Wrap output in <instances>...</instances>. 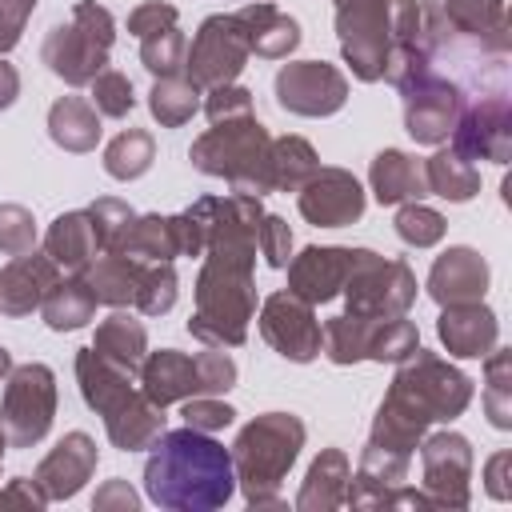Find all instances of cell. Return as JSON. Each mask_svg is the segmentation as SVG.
Segmentation results:
<instances>
[{
  "label": "cell",
  "mask_w": 512,
  "mask_h": 512,
  "mask_svg": "<svg viewBox=\"0 0 512 512\" xmlns=\"http://www.w3.org/2000/svg\"><path fill=\"white\" fill-rule=\"evenodd\" d=\"M144 492L168 512H212L224 508L236 492L232 452L212 440V432L176 428L152 440L144 460Z\"/></svg>",
  "instance_id": "cell-1"
},
{
  "label": "cell",
  "mask_w": 512,
  "mask_h": 512,
  "mask_svg": "<svg viewBox=\"0 0 512 512\" xmlns=\"http://www.w3.org/2000/svg\"><path fill=\"white\" fill-rule=\"evenodd\" d=\"M304 420L292 412L252 416L232 440V472L248 508H280V488L304 448Z\"/></svg>",
  "instance_id": "cell-2"
},
{
  "label": "cell",
  "mask_w": 512,
  "mask_h": 512,
  "mask_svg": "<svg viewBox=\"0 0 512 512\" xmlns=\"http://www.w3.org/2000/svg\"><path fill=\"white\" fill-rule=\"evenodd\" d=\"M188 160L196 172L228 180L232 192L268 196L272 192V136L256 116H236L212 124L192 140Z\"/></svg>",
  "instance_id": "cell-3"
},
{
  "label": "cell",
  "mask_w": 512,
  "mask_h": 512,
  "mask_svg": "<svg viewBox=\"0 0 512 512\" xmlns=\"http://www.w3.org/2000/svg\"><path fill=\"white\" fill-rule=\"evenodd\" d=\"M380 404L404 412L420 428L448 424L472 404V376L460 372L456 364H448L444 356L424 352L416 344V352L396 364V376H392L388 396Z\"/></svg>",
  "instance_id": "cell-4"
},
{
  "label": "cell",
  "mask_w": 512,
  "mask_h": 512,
  "mask_svg": "<svg viewBox=\"0 0 512 512\" xmlns=\"http://www.w3.org/2000/svg\"><path fill=\"white\" fill-rule=\"evenodd\" d=\"M116 40V20L104 4L96 0H76L72 16L64 24H52L44 44H40V60L52 76H60L72 88H84L96 80V72L108 68V52Z\"/></svg>",
  "instance_id": "cell-5"
},
{
  "label": "cell",
  "mask_w": 512,
  "mask_h": 512,
  "mask_svg": "<svg viewBox=\"0 0 512 512\" xmlns=\"http://www.w3.org/2000/svg\"><path fill=\"white\" fill-rule=\"evenodd\" d=\"M56 416V372L40 360L12 364L0 396V432L8 448H32L48 436Z\"/></svg>",
  "instance_id": "cell-6"
},
{
  "label": "cell",
  "mask_w": 512,
  "mask_h": 512,
  "mask_svg": "<svg viewBox=\"0 0 512 512\" xmlns=\"http://www.w3.org/2000/svg\"><path fill=\"white\" fill-rule=\"evenodd\" d=\"M340 296L352 316H368V320L404 316L416 304V276L408 260H388L372 248H356V260Z\"/></svg>",
  "instance_id": "cell-7"
},
{
  "label": "cell",
  "mask_w": 512,
  "mask_h": 512,
  "mask_svg": "<svg viewBox=\"0 0 512 512\" xmlns=\"http://www.w3.org/2000/svg\"><path fill=\"white\" fill-rule=\"evenodd\" d=\"M336 40L356 80H384V64L392 52L388 0H336Z\"/></svg>",
  "instance_id": "cell-8"
},
{
  "label": "cell",
  "mask_w": 512,
  "mask_h": 512,
  "mask_svg": "<svg viewBox=\"0 0 512 512\" xmlns=\"http://www.w3.org/2000/svg\"><path fill=\"white\" fill-rule=\"evenodd\" d=\"M248 56L252 52L236 12H216L196 28L192 48L184 56V72L196 88H216V84H232L244 72Z\"/></svg>",
  "instance_id": "cell-9"
},
{
  "label": "cell",
  "mask_w": 512,
  "mask_h": 512,
  "mask_svg": "<svg viewBox=\"0 0 512 512\" xmlns=\"http://www.w3.org/2000/svg\"><path fill=\"white\" fill-rule=\"evenodd\" d=\"M424 492L436 508H468L472 504V444L460 432H432L420 440Z\"/></svg>",
  "instance_id": "cell-10"
},
{
  "label": "cell",
  "mask_w": 512,
  "mask_h": 512,
  "mask_svg": "<svg viewBox=\"0 0 512 512\" xmlns=\"http://www.w3.org/2000/svg\"><path fill=\"white\" fill-rule=\"evenodd\" d=\"M276 104L292 116H332L348 104V76L324 60H292L276 72Z\"/></svg>",
  "instance_id": "cell-11"
},
{
  "label": "cell",
  "mask_w": 512,
  "mask_h": 512,
  "mask_svg": "<svg viewBox=\"0 0 512 512\" xmlns=\"http://www.w3.org/2000/svg\"><path fill=\"white\" fill-rule=\"evenodd\" d=\"M260 336L272 352H280L292 364H308L320 356V320H316V304L300 300L296 292H272L260 304Z\"/></svg>",
  "instance_id": "cell-12"
},
{
  "label": "cell",
  "mask_w": 512,
  "mask_h": 512,
  "mask_svg": "<svg viewBox=\"0 0 512 512\" xmlns=\"http://www.w3.org/2000/svg\"><path fill=\"white\" fill-rule=\"evenodd\" d=\"M400 96H404V128H408V136L416 144L440 148L452 136V128L460 120V108H464L460 84H452L448 76L424 72L420 80L400 88Z\"/></svg>",
  "instance_id": "cell-13"
},
{
  "label": "cell",
  "mask_w": 512,
  "mask_h": 512,
  "mask_svg": "<svg viewBox=\"0 0 512 512\" xmlns=\"http://www.w3.org/2000/svg\"><path fill=\"white\" fill-rule=\"evenodd\" d=\"M452 148L464 160H492L508 164L512 160V104L504 92L480 96L460 108V120L452 128Z\"/></svg>",
  "instance_id": "cell-14"
},
{
  "label": "cell",
  "mask_w": 512,
  "mask_h": 512,
  "mask_svg": "<svg viewBox=\"0 0 512 512\" xmlns=\"http://www.w3.org/2000/svg\"><path fill=\"white\" fill-rule=\"evenodd\" d=\"M296 204H300V216L316 228H348L364 216V188L360 180L348 172V168H316L300 188H296Z\"/></svg>",
  "instance_id": "cell-15"
},
{
  "label": "cell",
  "mask_w": 512,
  "mask_h": 512,
  "mask_svg": "<svg viewBox=\"0 0 512 512\" xmlns=\"http://www.w3.org/2000/svg\"><path fill=\"white\" fill-rule=\"evenodd\" d=\"M356 248L340 244H308L300 256H292L288 268V292H296L308 304H328L344 292L348 272H352Z\"/></svg>",
  "instance_id": "cell-16"
},
{
  "label": "cell",
  "mask_w": 512,
  "mask_h": 512,
  "mask_svg": "<svg viewBox=\"0 0 512 512\" xmlns=\"http://www.w3.org/2000/svg\"><path fill=\"white\" fill-rule=\"evenodd\" d=\"M60 264L48 252H20L0 268V316H32L56 288Z\"/></svg>",
  "instance_id": "cell-17"
},
{
  "label": "cell",
  "mask_w": 512,
  "mask_h": 512,
  "mask_svg": "<svg viewBox=\"0 0 512 512\" xmlns=\"http://www.w3.org/2000/svg\"><path fill=\"white\" fill-rule=\"evenodd\" d=\"M96 460H100L96 440H92L88 432H68V436H60V444L36 464L32 480L44 488L48 500H68V496H76V492L92 480Z\"/></svg>",
  "instance_id": "cell-18"
},
{
  "label": "cell",
  "mask_w": 512,
  "mask_h": 512,
  "mask_svg": "<svg viewBox=\"0 0 512 512\" xmlns=\"http://www.w3.org/2000/svg\"><path fill=\"white\" fill-rule=\"evenodd\" d=\"M436 336L448 348V356L460 360H484L500 340V320L484 300L468 304H444L436 320Z\"/></svg>",
  "instance_id": "cell-19"
},
{
  "label": "cell",
  "mask_w": 512,
  "mask_h": 512,
  "mask_svg": "<svg viewBox=\"0 0 512 512\" xmlns=\"http://www.w3.org/2000/svg\"><path fill=\"white\" fill-rule=\"evenodd\" d=\"M488 260L468 248V244H456L448 252H440L428 268V296L444 308V304H468V300H484L488 292Z\"/></svg>",
  "instance_id": "cell-20"
},
{
  "label": "cell",
  "mask_w": 512,
  "mask_h": 512,
  "mask_svg": "<svg viewBox=\"0 0 512 512\" xmlns=\"http://www.w3.org/2000/svg\"><path fill=\"white\" fill-rule=\"evenodd\" d=\"M408 464H412V456L380 448V444H368L360 452L356 476H348L344 504L348 508H384V496L408 480Z\"/></svg>",
  "instance_id": "cell-21"
},
{
  "label": "cell",
  "mask_w": 512,
  "mask_h": 512,
  "mask_svg": "<svg viewBox=\"0 0 512 512\" xmlns=\"http://www.w3.org/2000/svg\"><path fill=\"white\" fill-rule=\"evenodd\" d=\"M140 392L168 408V404H180L188 396H200V380H196V360L180 348H160V352H148L140 360Z\"/></svg>",
  "instance_id": "cell-22"
},
{
  "label": "cell",
  "mask_w": 512,
  "mask_h": 512,
  "mask_svg": "<svg viewBox=\"0 0 512 512\" xmlns=\"http://www.w3.org/2000/svg\"><path fill=\"white\" fill-rule=\"evenodd\" d=\"M240 28H244V40H248V52H256L260 60H288L296 48H300V24L296 16L280 12L276 4L268 0H252L236 12Z\"/></svg>",
  "instance_id": "cell-23"
},
{
  "label": "cell",
  "mask_w": 512,
  "mask_h": 512,
  "mask_svg": "<svg viewBox=\"0 0 512 512\" xmlns=\"http://www.w3.org/2000/svg\"><path fill=\"white\" fill-rule=\"evenodd\" d=\"M368 188L380 204H408V200H424L428 196V180H424V160H416L404 148H384L372 156L368 164Z\"/></svg>",
  "instance_id": "cell-24"
},
{
  "label": "cell",
  "mask_w": 512,
  "mask_h": 512,
  "mask_svg": "<svg viewBox=\"0 0 512 512\" xmlns=\"http://www.w3.org/2000/svg\"><path fill=\"white\" fill-rule=\"evenodd\" d=\"M452 36H468L480 48L504 56L508 52V8L504 0H444L440 4Z\"/></svg>",
  "instance_id": "cell-25"
},
{
  "label": "cell",
  "mask_w": 512,
  "mask_h": 512,
  "mask_svg": "<svg viewBox=\"0 0 512 512\" xmlns=\"http://www.w3.org/2000/svg\"><path fill=\"white\" fill-rule=\"evenodd\" d=\"M76 384H80V396L92 412L108 416L112 408H120L136 388H132V372H124L120 364L104 360L92 344L76 352Z\"/></svg>",
  "instance_id": "cell-26"
},
{
  "label": "cell",
  "mask_w": 512,
  "mask_h": 512,
  "mask_svg": "<svg viewBox=\"0 0 512 512\" xmlns=\"http://www.w3.org/2000/svg\"><path fill=\"white\" fill-rule=\"evenodd\" d=\"M76 276L88 284L96 304L124 308V304H136V288H140L144 264L132 260V256H120V252H96Z\"/></svg>",
  "instance_id": "cell-27"
},
{
  "label": "cell",
  "mask_w": 512,
  "mask_h": 512,
  "mask_svg": "<svg viewBox=\"0 0 512 512\" xmlns=\"http://www.w3.org/2000/svg\"><path fill=\"white\" fill-rule=\"evenodd\" d=\"M164 408L160 404H152L140 388L120 404V408H112L108 416H104V428H108V440H112V448H120V452H144V448H152V440L164 432Z\"/></svg>",
  "instance_id": "cell-28"
},
{
  "label": "cell",
  "mask_w": 512,
  "mask_h": 512,
  "mask_svg": "<svg viewBox=\"0 0 512 512\" xmlns=\"http://www.w3.org/2000/svg\"><path fill=\"white\" fill-rule=\"evenodd\" d=\"M44 252L68 268V272H80L96 252H100V240H96V228H92V216L88 208H72V212H60L48 232H44Z\"/></svg>",
  "instance_id": "cell-29"
},
{
  "label": "cell",
  "mask_w": 512,
  "mask_h": 512,
  "mask_svg": "<svg viewBox=\"0 0 512 512\" xmlns=\"http://www.w3.org/2000/svg\"><path fill=\"white\" fill-rule=\"evenodd\" d=\"M100 112L84 96H60L48 108V136L64 152H92L100 144Z\"/></svg>",
  "instance_id": "cell-30"
},
{
  "label": "cell",
  "mask_w": 512,
  "mask_h": 512,
  "mask_svg": "<svg viewBox=\"0 0 512 512\" xmlns=\"http://www.w3.org/2000/svg\"><path fill=\"white\" fill-rule=\"evenodd\" d=\"M348 456L340 448H320V456L308 464V476L300 484V496H296V508L300 512H328V508H340L344 504V488H348Z\"/></svg>",
  "instance_id": "cell-31"
},
{
  "label": "cell",
  "mask_w": 512,
  "mask_h": 512,
  "mask_svg": "<svg viewBox=\"0 0 512 512\" xmlns=\"http://www.w3.org/2000/svg\"><path fill=\"white\" fill-rule=\"evenodd\" d=\"M92 348H96L104 360L120 364L124 372H136V368H140V360L148 356V332H144V324H140V320H132L128 312H120V308H116L112 316H104V320L96 324Z\"/></svg>",
  "instance_id": "cell-32"
},
{
  "label": "cell",
  "mask_w": 512,
  "mask_h": 512,
  "mask_svg": "<svg viewBox=\"0 0 512 512\" xmlns=\"http://www.w3.org/2000/svg\"><path fill=\"white\" fill-rule=\"evenodd\" d=\"M424 180H428V196H440L448 204H464L480 192V172L472 160H464L456 148H436L424 160Z\"/></svg>",
  "instance_id": "cell-33"
},
{
  "label": "cell",
  "mask_w": 512,
  "mask_h": 512,
  "mask_svg": "<svg viewBox=\"0 0 512 512\" xmlns=\"http://www.w3.org/2000/svg\"><path fill=\"white\" fill-rule=\"evenodd\" d=\"M116 252H120V256H132V260H140V264H172V260L180 256L172 216H160V212L136 216Z\"/></svg>",
  "instance_id": "cell-34"
},
{
  "label": "cell",
  "mask_w": 512,
  "mask_h": 512,
  "mask_svg": "<svg viewBox=\"0 0 512 512\" xmlns=\"http://www.w3.org/2000/svg\"><path fill=\"white\" fill-rule=\"evenodd\" d=\"M40 316H44V324H48L52 332H76V328L92 324V316H96V296L88 292V284H84L80 276H72V280L60 276L56 288L44 296Z\"/></svg>",
  "instance_id": "cell-35"
},
{
  "label": "cell",
  "mask_w": 512,
  "mask_h": 512,
  "mask_svg": "<svg viewBox=\"0 0 512 512\" xmlns=\"http://www.w3.org/2000/svg\"><path fill=\"white\" fill-rule=\"evenodd\" d=\"M200 108V88L188 80V72H172V76H156L152 92H148V112L160 128H180L196 116Z\"/></svg>",
  "instance_id": "cell-36"
},
{
  "label": "cell",
  "mask_w": 512,
  "mask_h": 512,
  "mask_svg": "<svg viewBox=\"0 0 512 512\" xmlns=\"http://www.w3.org/2000/svg\"><path fill=\"white\" fill-rule=\"evenodd\" d=\"M372 328H376V320H368V316H352V312L332 316V320L320 324V352L340 368L360 364V360H368Z\"/></svg>",
  "instance_id": "cell-37"
},
{
  "label": "cell",
  "mask_w": 512,
  "mask_h": 512,
  "mask_svg": "<svg viewBox=\"0 0 512 512\" xmlns=\"http://www.w3.org/2000/svg\"><path fill=\"white\" fill-rule=\"evenodd\" d=\"M156 160V140L148 128H124L120 136L108 140L104 148V172L112 180H140Z\"/></svg>",
  "instance_id": "cell-38"
},
{
  "label": "cell",
  "mask_w": 512,
  "mask_h": 512,
  "mask_svg": "<svg viewBox=\"0 0 512 512\" xmlns=\"http://www.w3.org/2000/svg\"><path fill=\"white\" fill-rule=\"evenodd\" d=\"M316 168H320V156L304 136L272 140V192H296Z\"/></svg>",
  "instance_id": "cell-39"
},
{
  "label": "cell",
  "mask_w": 512,
  "mask_h": 512,
  "mask_svg": "<svg viewBox=\"0 0 512 512\" xmlns=\"http://www.w3.org/2000/svg\"><path fill=\"white\" fill-rule=\"evenodd\" d=\"M484 412L492 420V428L508 432L512 428V352L508 348H492L484 356Z\"/></svg>",
  "instance_id": "cell-40"
},
{
  "label": "cell",
  "mask_w": 512,
  "mask_h": 512,
  "mask_svg": "<svg viewBox=\"0 0 512 512\" xmlns=\"http://www.w3.org/2000/svg\"><path fill=\"white\" fill-rule=\"evenodd\" d=\"M420 344V332L412 320L404 316H388V320H376L372 328V340H368V360L376 364H400L404 356H412Z\"/></svg>",
  "instance_id": "cell-41"
},
{
  "label": "cell",
  "mask_w": 512,
  "mask_h": 512,
  "mask_svg": "<svg viewBox=\"0 0 512 512\" xmlns=\"http://www.w3.org/2000/svg\"><path fill=\"white\" fill-rule=\"evenodd\" d=\"M392 224H396V236H400L408 248H432V244H440L444 232H448V220H444L436 208L420 204V200L400 204V212H396Z\"/></svg>",
  "instance_id": "cell-42"
},
{
  "label": "cell",
  "mask_w": 512,
  "mask_h": 512,
  "mask_svg": "<svg viewBox=\"0 0 512 512\" xmlns=\"http://www.w3.org/2000/svg\"><path fill=\"white\" fill-rule=\"evenodd\" d=\"M180 296V276L172 264H144L140 288H136V308L144 316H164Z\"/></svg>",
  "instance_id": "cell-43"
},
{
  "label": "cell",
  "mask_w": 512,
  "mask_h": 512,
  "mask_svg": "<svg viewBox=\"0 0 512 512\" xmlns=\"http://www.w3.org/2000/svg\"><path fill=\"white\" fill-rule=\"evenodd\" d=\"M184 56H188V44H184V32H180L176 24L140 40V60H144V68H148L152 76L184 72Z\"/></svg>",
  "instance_id": "cell-44"
},
{
  "label": "cell",
  "mask_w": 512,
  "mask_h": 512,
  "mask_svg": "<svg viewBox=\"0 0 512 512\" xmlns=\"http://www.w3.org/2000/svg\"><path fill=\"white\" fill-rule=\"evenodd\" d=\"M88 216H92V228H96L100 252H116V248H120V240L128 236L132 220H136V212H132L124 200H116V196H96V200L88 204Z\"/></svg>",
  "instance_id": "cell-45"
},
{
  "label": "cell",
  "mask_w": 512,
  "mask_h": 512,
  "mask_svg": "<svg viewBox=\"0 0 512 512\" xmlns=\"http://www.w3.org/2000/svg\"><path fill=\"white\" fill-rule=\"evenodd\" d=\"M88 88H92V104H96V112H100V116H112V120H120V116H128V112L136 108V92H132V80H128L124 72H116V68H104V72H96V80H92Z\"/></svg>",
  "instance_id": "cell-46"
},
{
  "label": "cell",
  "mask_w": 512,
  "mask_h": 512,
  "mask_svg": "<svg viewBox=\"0 0 512 512\" xmlns=\"http://www.w3.org/2000/svg\"><path fill=\"white\" fill-rule=\"evenodd\" d=\"M36 248V216L24 204H0V252L20 256Z\"/></svg>",
  "instance_id": "cell-47"
},
{
  "label": "cell",
  "mask_w": 512,
  "mask_h": 512,
  "mask_svg": "<svg viewBox=\"0 0 512 512\" xmlns=\"http://www.w3.org/2000/svg\"><path fill=\"white\" fill-rule=\"evenodd\" d=\"M196 360V380H200V396H220V392H228L232 384H236V360L228 356V352H220V348H204V352H196L192 356Z\"/></svg>",
  "instance_id": "cell-48"
},
{
  "label": "cell",
  "mask_w": 512,
  "mask_h": 512,
  "mask_svg": "<svg viewBox=\"0 0 512 512\" xmlns=\"http://www.w3.org/2000/svg\"><path fill=\"white\" fill-rule=\"evenodd\" d=\"M256 248H260L268 268H284L292 260V228H288V220L276 216V212H264V220L256 228Z\"/></svg>",
  "instance_id": "cell-49"
},
{
  "label": "cell",
  "mask_w": 512,
  "mask_h": 512,
  "mask_svg": "<svg viewBox=\"0 0 512 512\" xmlns=\"http://www.w3.org/2000/svg\"><path fill=\"white\" fill-rule=\"evenodd\" d=\"M180 416L196 432H220V428H228L236 420V408L224 404V400H216V396H188L184 408H180Z\"/></svg>",
  "instance_id": "cell-50"
},
{
  "label": "cell",
  "mask_w": 512,
  "mask_h": 512,
  "mask_svg": "<svg viewBox=\"0 0 512 512\" xmlns=\"http://www.w3.org/2000/svg\"><path fill=\"white\" fill-rule=\"evenodd\" d=\"M204 112H208L212 124L236 120V116H252V92L240 88L236 80H232V84H216V88H208V96H204Z\"/></svg>",
  "instance_id": "cell-51"
},
{
  "label": "cell",
  "mask_w": 512,
  "mask_h": 512,
  "mask_svg": "<svg viewBox=\"0 0 512 512\" xmlns=\"http://www.w3.org/2000/svg\"><path fill=\"white\" fill-rule=\"evenodd\" d=\"M176 20H180V12H176L172 4H164V0H148V4H136V8L128 12V32H132L136 40H144V36H152V32L172 28Z\"/></svg>",
  "instance_id": "cell-52"
},
{
  "label": "cell",
  "mask_w": 512,
  "mask_h": 512,
  "mask_svg": "<svg viewBox=\"0 0 512 512\" xmlns=\"http://www.w3.org/2000/svg\"><path fill=\"white\" fill-rule=\"evenodd\" d=\"M32 12H36V0H0V56L20 44Z\"/></svg>",
  "instance_id": "cell-53"
},
{
  "label": "cell",
  "mask_w": 512,
  "mask_h": 512,
  "mask_svg": "<svg viewBox=\"0 0 512 512\" xmlns=\"http://www.w3.org/2000/svg\"><path fill=\"white\" fill-rule=\"evenodd\" d=\"M484 488L492 500H512V452H496L484 464Z\"/></svg>",
  "instance_id": "cell-54"
},
{
  "label": "cell",
  "mask_w": 512,
  "mask_h": 512,
  "mask_svg": "<svg viewBox=\"0 0 512 512\" xmlns=\"http://www.w3.org/2000/svg\"><path fill=\"white\" fill-rule=\"evenodd\" d=\"M92 508H120V512H136L140 508V496L128 488V480H108L104 488H96L92 496Z\"/></svg>",
  "instance_id": "cell-55"
},
{
  "label": "cell",
  "mask_w": 512,
  "mask_h": 512,
  "mask_svg": "<svg viewBox=\"0 0 512 512\" xmlns=\"http://www.w3.org/2000/svg\"><path fill=\"white\" fill-rule=\"evenodd\" d=\"M8 504H20V508H44L48 496H44V488H40L36 480L20 476V480H8V488H0V508H8Z\"/></svg>",
  "instance_id": "cell-56"
},
{
  "label": "cell",
  "mask_w": 512,
  "mask_h": 512,
  "mask_svg": "<svg viewBox=\"0 0 512 512\" xmlns=\"http://www.w3.org/2000/svg\"><path fill=\"white\" fill-rule=\"evenodd\" d=\"M16 96H20V72H16L8 60H0V112L12 108Z\"/></svg>",
  "instance_id": "cell-57"
},
{
  "label": "cell",
  "mask_w": 512,
  "mask_h": 512,
  "mask_svg": "<svg viewBox=\"0 0 512 512\" xmlns=\"http://www.w3.org/2000/svg\"><path fill=\"white\" fill-rule=\"evenodd\" d=\"M8 372H12V352H8L4 344H0V380H4Z\"/></svg>",
  "instance_id": "cell-58"
},
{
  "label": "cell",
  "mask_w": 512,
  "mask_h": 512,
  "mask_svg": "<svg viewBox=\"0 0 512 512\" xmlns=\"http://www.w3.org/2000/svg\"><path fill=\"white\" fill-rule=\"evenodd\" d=\"M4 448H8V440H4V432H0V468H4Z\"/></svg>",
  "instance_id": "cell-59"
}]
</instances>
